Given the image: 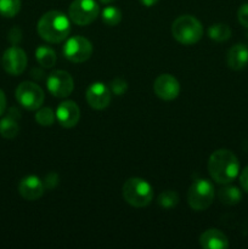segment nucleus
I'll list each match as a JSON object with an SVG mask.
<instances>
[{
  "label": "nucleus",
  "mask_w": 248,
  "mask_h": 249,
  "mask_svg": "<svg viewBox=\"0 0 248 249\" xmlns=\"http://www.w3.org/2000/svg\"><path fill=\"white\" fill-rule=\"evenodd\" d=\"M218 198L221 203L226 204V206H235V204L240 203V201L242 199V194L238 187L225 186L219 190Z\"/></svg>",
  "instance_id": "nucleus-18"
},
{
  "label": "nucleus",
  "mask_w": 248,
  "mask_h": 249,
  "mask_svg": "<svg viewBox=\"0 0 248 249\" xmlns=\"http://www.w3.org/2000/svg\"><path fill=\"white\" fill-rule=\"evenodd\" d=\"M58 185V174L56 173H49L45 177V182H44V186L48 190L55 189Z\"/></svg>",
  "instance_id": "nucleus-27"
},
{
  "label": "nucleus",
  "mask_w": 248,
  "mask_h": 249,
  "mask_svg": "<svg viewBox=\"0 0 248 249\" xmlns=\"http://www.w3.org/2000/svg\"><path fill=\"white\" fill-rule=\"evenodd\" d=\"M44 182L35 175H29L23 178L18 185V192L27 201H35L40 198L44 194Z\"/></svg>",
  "instance_id": "nucleus-14"
},
{
  "label": "nucleus",
  "mask_w": 248,
  "mask_h": 249,
  "mask_svg": "<svg viewBox=\"0 0 248 249\" xmlns=\"http://www.w3.org/2000/svg\"><path fill=\"white\" fill-rule=\"evenodd\" d=\"M209 38L214 41H226L231 36V28L225 23H215L208 28Z\"/></svg>",
  "instance_id": "nucleus-20"
},
{
  "label": "nucleus",
  "mask_w": 248,
  "mask_h": 249,
  "mask_svg": "<svg viewBox=\"0 0 248 249\" xmlns=\"http://www.w3.org/2000/svg\"><path fill=\"white\" fill-rule=\"evenodd\" d=\"M2 67L9 74L18 75L26 70L27 55L18 46H11L2 55Z\"/></svg>",
  "instance_id": "nucleus-10"
},
{
  "label": "nucleus",
  "mask_w": 248,
  "mask_h": 249,
  "mask_svg": "<svg viewBox=\"0 0 248 249\" xmlns=\"http://www.w3.org/2000/svg\"><path fill=\"white\" fill-rule=\"evenodd\" d=\"M240 182L242 189L245 190L246 192H248V165L242 170V173H241Z\"/></svg>",
  "instance_id": "nucleus-29"
},
{
  "label": "nucleus",
  "mask_w": 248,
  "mask_h": 249,
  "mask_svg": "<svg viewBox=\"0 0 248 249\" xmlns=\"http://www.w3.org/2000/svg\"><path fill=\"white\" fill-rule=\"evenodd\" d=\"M237 18L243 27L248 28V2L241 5L237 11Z\"/></svg>",
  "instance_id": "nucleus-26"
},
{
  "label": "nucleus",
  "mask_w": 248,
  "mask_h": 249,
  "mask_svg": "<svg viewBox=\"0 0 248 249\" xmlns=\"http://www.w3.org/2000/svg\"><path fill=\"white\" fill-rule=\"evenodd\" d=\"M48 90L53 96L55 97H66L72 94L74 89V83L71 74L66 71H53L50 73L46 79Z\"/></svg>",
  "instance_id": "nucleus-9"
},
{
  "label": "nucleus",
  "mask_w": 248,
  "mask_h": 249,
  "mask_svg": "<svg viewBox=\"0 0 248 249\" xmlns=\"http://www.w3.org/2000/svg\"><path fill=\"white\" fill-rule=\"evenodd\" d=\"M109 90H111L112 94L117 95V96H122L128 90V84L122 78H116V79H113L109 83Z\"/></svg>",
  "instance_id": "nucleus-25"
},
{
  "label": "nucleus",
  "mask_w": 248,
  "mask_h": 249,
  "mask_svg": "<svg viewBox=\"0 0 248 249\" xmlns=\"http://www.w3.org/2000/svg\"><path fill=\"white\" fill-rule=\"evenodd\" d=\"M208 172L218 184H230L238 175L240 163L231 151L218 150L209 157Z\"/></svg>",
  "instance_id": "nucleus-1"
},
{
  "label": "nucleus",
  "mask_w": 248,
  "mask_h": 249,
  "mask_svg": "<svg viewBox=\"0 0 248 249\" xmlns=\"http://www.w3.org/2000/svg\"><path fill=\"white\" fill-rule=\"evenodd\" d=\"M55 118H56L55 112H53L51 108H49V107L40 108L35 113L36 123L40 124V125H43V126L53 125V122H55Z\"/></svg>",
  "instance_id": "nucleus-24"
},
{
  "label": "nucleus",
  "mask_w": 248,
  "mask_h": 249,
  "mask_svg": "<svg viewBox=\"0 0 248 249\" xmlns=\"http://www.w3.org/2000/svg\"><path fill=\"white\" fill-rule=\"evenodd\" d=\"M228 66L233 71H240L248 63V48L243 44H236L228 51L226 56Z\"/></svg>",
  "instance_id": "nucleus-16"
},
{
  "label": "nucleus",
  "mask_w": 248,
  "mask_h": 249,
  "mask_svg": "<svg viewBox=\"0 0 248 249\" xmlns=\"http://www.w3.org/2000/svg\"><path fill=\"white\" fill-rule=\"evenodd\" d=\"M38 33L48 43H61L71 32L68 17L60 11H49L40 17L38 22Z\"/></svg>",
  "instance_id": "nucleus-2"
},
{
  "label": "nucleus",
  "mask_w": 248,
  "mask_h": 249,
  "mask_svg": "<svg viewBox=\"0 0 248 249\" xmlns=\"http://www.w3.org/2000/svg\"><path fill=\"white\" fill-rule=\"evenodd\" d=\"M16 99L22 107L29 111L40 108L45 95L38 84L32 82H23L17 87Z\"/></svg>",
  "instance_id": "nucleus-7"
},
{
  "label": "nucleus",
  "mask_w": 248,
  "mask_h": 249,
  "mask_svg": "<svg viewBox=\"0 0 248 249\" xmlns=\"http://www.w3.org/2000/svg\"><path fill=\"white\" fill-rule=\"evenodd\" d=\"M21 10V0H0V15L4 17H15Z\"/></svg>",
  "instance_id": "nucleus-22"
},
{
  "label": "nucleus",
  "mask_w": 248,
  "mask_h": 249,
  "mask_svg": "<svg viewBox=\"0 0 248 249\" xmlns=\"http://www.w3.org/2000/svg\"><path fill=\"white\" fill-rule=\"evenodd\" d=\"M213 199L214 186L207 179H198L194 181L187 191V203L194 211H204L213 203Z\"/></svg>",
  "instance_id": "nucleus-5"
},
{
  "label": "nucleus",
  "mask_w": 248,
  "mask_h": 249,
  "mask_svg": "<svg viewBox=\"0 0 248 249\" xmlns=\"http://www.w3.org/2000/svg\"><path fill=\"white\" fill-rule=\"evenodd\" d=\"M199 245L206 249H226L229 247V240L218 229H209L201 235Z\"/></svg>",
  "instance_id": "nucleus-15"
},
{
  "label": "nucleus",
  "mask_w": 248,
  "mask_h": 249,
  "mask_svg": "<svg viewBox=\"0 0 248 249\" xmlns=\"http://www.w3.org/2000/svg\"><path fill=\"white\" fill-rule=\"evenodd\" d=\"M172 34L182 45H192L201 40L203 27L196 17L191 15L179 16L172 24Z\"/></svg>",
  "instance_id": "nucleus-3"
},
{
  "label": "nucleus",
  "mask_w": 248,
  "mask_h": 249,
  "mask_svg": "<svg viewBox=\"0 0 248 249\" xmlns=\"http://www.w3.org/2000/svg\"><path fill=\"white\" fill-rule=\"evenodd\" d=\"M56 119L63 128H73L80 118V109L73 101H63L56 108Z\"/></svg>",
  "instance_id": "nucleus-13"
},
{
  "label": "nucleus",
  "mask_w": 248,
  "mask_h": 249,
  "mask_svg": "<svg viewBox=\"0 0 248 249\" xmlns=\"http://www.w3.org/2000/svg\"><path fill=\"white\" fill-rule=\"evenodd\" d=\"M101 18L106 26L114 27L119 24L122 21V12L118 7L116 6H107L102 10Z\"/></svg>",
  "instance_id": "nucleus-21"
},
{
  "label": "nucleus",
  "mask_w": 248,
  "mask_h": 249,
  "mask_svg": "<svg viewBox=\"0 0 248 249\" xmlns=\"http://www.w3.org/2000/svg\"><path fill=\"white\" fill-rule=\"evenodd\" d=\"M153 90H155V94L159 99L164 100V101H172L179 95L180 84L177 78H174L173 75L160 74L155 80Z\"/></svg>",
  "instance_id": "nucleus-12"
},
{
  "label": "nucleus",
  "mask_w": 248,
  "mask_h": 249,
  "mask_svg": "<svg viewBox=\"0 0 248 249\" xmlns=\"http://www.w3.org/2000/svg\"><path fill=\"white\" fill-rule=\"evenodd\" d=\"M22 38V33H21V29L17 28V27H15V28H12L11 31H10L9 33V40L11 41L12 44H17L19 43V40H21Z\"/></svg>",
  "instance_id": "nucleus-28"
},
{
  "label": "nucleus",
  "mask_w": 248,
  "mask_h": 249,
  "mask_svg": "<svg viewBox=\"0 0 248 249\" xmlns=\"http://www.w3.org/2000/svg\"><path fill=\"white\" fill-rule=\"evenodd\" d=\"M63 56L68 61L74 63H82L89 60L92 53V45L84 36H75L68 39L63 45Z\"/></svg>",
  "instance_id": "nucleus-8"
},
{
  "label": "nucleus",
  "mask_w": 248,
  "mask_h": 249,
  "mask_svg": "<svg viewBox=\"0 0 248 249\" xmlns=\"http://www.w3.org/2000/svg\"><path fill=\"white\" fill-rule=\"evenodd\" d=\"M111 90L101 82L92 83L87 90V101L94 109H104L111 102Z\"/></svg>",
  "instance_id": "nucleus-11"
},
{
  "label": "nucleus",
  "mask_w": 248,
  "mask_h": 249,
  "mask_svg": "<svg viewBox=\"0 0 248 249\" xmlns=\"http://www.w3.org/2000/svg\"><path fill=\"white\" fill-rule=\"evenodd\" d=\"M101 2H104V4H109V2L114 1V0H100Z\"/></svg>",
  "instance_id": "nucleus-32"
},
{
  "label": "nucleus",
  "mask_w": 248,
  "mask_h": 249,
  "mask_svg": "<svg viewBox=\"0 0 248 249\" xmlns=\"http://www.w3.org/2000/svg\"><path fill=\"white\" fill-rule=\"evenodd\" d=\"M123 198L135 208H143L152 201L153 189L141 178H130L123 185Z\"/></svg>",
  "instance_id": "nucleus-4"
},
{
  "label": "nucleus",
  "mask_w": 248,
  "mask_h": 249,
  "mask_svg": "<svg viewBox=\"0 0 248 249\" xmlns=\"http://www.w3.org/2000/svg\"><path fill=\"white\" fill-rule=\"evenodd\" d=\"M100 7L95 0H73L68 9L72 22L78 26H88L97 18Z\"/></svg>",
  "instance_id": "nucleus-6"
},
{
  "label": "nucleus",
  "mask_w": 248,
  "mask_h": 249,
  "mask_svg": "<svg viewBox=\"0 0 248 249\" xmlns=\"http://www.w3.org/2000/svg\"><path fill=\"white\" fill-rule=\"evenodd\" d=\"M140 2L143 5V6L151 7V6H153V5L157 4L158 0H140Z\"/></svg>",
  "instance_id": "nucleus-31"
},
{
  "label": "nucleus",
  "mask_w": 248,
  "mask_h": 249,
  "mask_svg": "<svg viewBox=\"0 0 248 249\" xmlns=\"http://www.w3.org/2000/svg\"><path fill=\"white\" fill-rule=\"evenodd\" d=\"M158 204L159 207L164 209L174 208L177 203H179V195L172 190H167V191L162 192L158 197Z\"/></svg>",
  "instance_id": "nucleus-23"
},
{
  "label": "nucleus",
  "mask_w": 248,
  "mask_h": 249,
  "mask_svg": "<svg viewBox=\"0 0 248 249\" xmlns=\"http://www.w3.org/2000/svg\"><path fill=\"white\" fill-rule=\"evenodd\" d=\"M35 58L39 65L44 68L53 67L56 63V60H57L55 51L51 48H49V46L44 45H40L39 48H36Z\"/></svg>",
  "instance_id": "nucleus-19"
},
{
  "label": "nucleus",
  "mask_w": 248,
  "mask_h": 249,
  "mask_svg": "<svg viewBox=\"0 0 248 249\" xmlns=\"http://www.w3.org/2000/svg\"><path fill=\"white\" fill-rule=\"evenodd\" d=\"M21 114L16 108L10 109L9 114L0 121V135L5 139H14L19 131L18 119Z\"/></svg>",
  "instance_id": "nucleus-17"
},
{
  "label": "nucleus",
  "mask_w": 248,
  "mask_h": 249,
  "mask_svg": "<svg viewBox=\"0 0 248 249\" xmlns=\"http://www.w3.org/2000/svg\"><path fill=\"white\" fill-rule=\"evenodd\" d=\"M5 108H6V97H5L4 91L0 89V116L4 113Z\"/></svg>",
  "instance_id": "nucleus-30"
}]
</instances>
